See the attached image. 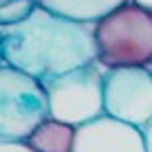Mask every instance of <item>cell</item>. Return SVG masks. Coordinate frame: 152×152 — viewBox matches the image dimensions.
<instances>
[{
	"mask_svg": "<svg viewBox=\"0 0 152 152\" xmlns=\"http://www.w3.org/2000/svg\"><path fill=\"white\" fill-rule=\"evenodd\" d=\"M2 63L36 81H47L96 63L94 25L34 7L25 20L0 27Z\"/></svg>",
	"mask_w": 152,
	"mask_h": 152,
	"instance_id": "1",
	"label": "cell"
},
{
	"mask_svg": "<svg viewBox=\"0 0 152 152\" xmlns=\"http://www.w3.org/2000/svg\"><path fill=\"white\" fill-rule=\"evenodd\" d=\"M96 63L103 69L150 67L152 63V9L125 2L94 23Z\"/></svg>",
	"mask_w": 152,
	"mask_h": 152,
	"instance_id": "2",
	"label": "cell"
},
{
	"mask_svg": "<svg viewBox=\"0 0 152 152\" xmlns=\"http://www.w3.org/2000/svg\"><path fill=\"white\" fill-rule=\"evenodd\" d=\"M49 119L78 125L103 116V67L92 63L43 81Z\"/></svg>",
	"mask_w": 152,
	"mask_h": 152,
	"instance_id": "3",
	"label": "cell"
},
{
	"mask_svg": "<svg viewBox=\"0 0 152 152\" xmlns=\"http://www.w3.org/2000/svg\"><path fill=\"white\" fill-rule=\"evenodd\" d=\"M47 114V96L43 83L0 65V139L2 141H27Z\"/></svg>",
	"mask_w": 152,
	"mask_h": 152,
	"instance_id": "4",
	"label": "cell"
},
{
	"mask_svg": "<svg viewBox=\"0 0 152 152\" xmlns=\"http://www.w3.org/2000/svg\"><path fill=\"white\" fill-rule=\"evenodd\" d=\"M103 114L141 130L152 119V74L148 67L103 69Z\"/></svg>",
	"mask_w": 152,
	"mask_h": 152,
	"instance_id": "5",
	"label": "cell"
},
{
	"mask_svg": "<svg viewBox=\"0 0 152 152\" xmlns=\"http://www.w3.org/2000/svg\"><path fill=\"white\" fill-rule=\"evenodd\" d=\"M72 152H145V145L139 128L103 114L74 128Z\"/></svg>",
	"mask_w": 152,
	"mask_h": 152,
	"instance_id": "6",
	"label": "cell"
},
{
	"mask_svg": "<svg viewBox=\"0 0 152 152\" xmlns=\"http://www.w3.org/2000/svg\"><path fill=\"white\" fill-rule=\"evenodd\" d=\"M130 0H36L38 7L52 11L56 16L76 20V23H99L114 9H119Z\"/></svg>",
	"mask_w": 152,
	"mask_h": 152,
	"instance_id": "7",
	"label": "cell"
},
{
	"mask_svg": "<svg viewBox=\"0 0 152 152\" xmlns=\"http://www.w3.org/2000/svg\"><path fill=\"white\" fill-rule=\"evenodd\" d=\"M25 143L31 152H72L74 128L47 116L34 128V132L27 137Z\"/></svg>",
	"mask_w": 152,
	"mask_h": 152,
	"instance_id": "8",
	"label": "cell"
},
{
	"mask_svg": "<svg viewBox=\"0 0 152 152\" xmlns=\"http://www.w3.org/2000/svg\"><path fill=\"white\" fill-rule=\"evenodd\" d=\"M34 7H36V0H7L5 5H0V27L25 20Z\"/></svg>",
	"mask_w": 152,
	"mask_h": 152,
	"instance_id": "9",
	"label": "cell"
},
{
	"mask_svg": "<svg viewBox=\"0 0 152 152\" xmlns=\"http://www.w3.org/2000/svg\"><path fill=\"white\" fill-rule=\"evenodd\" d=\"M0 152H31L23 141H2L0 139Z\"/></svg>",
	"mask_w": 152,
	"mask_h": 152,
	"instance_id": "10",
	"label": "cell"
},
{
	"mask_svg": "<svg viewBox=\"0 0 152 152\" xmlns=\"http://www.w3.org/2000/svg\"><path fill=\"white\" fill-rule=\"evenodd\" d=\"M141 134H143V145H145V152H152V119L141 128Z\"/></svg>",
	"mask_w": 152,
	"mask_h": 152,
	"instance_id": "11",
	"label": "cell"
},
{
	"mask_svg": "<svg viewBox=\"0 0 152 152\" xmlns=\"http://www.w3.org/2000/svg\"><path fill=\"white\" fill-rule=\"evenodd\" d=\"M130 2H134L139 7H145V9H152V0H130Z\"/></svg>",
	"mask_w": 152,
	"mask_h": 152,
	"instance_id": "12",
	"label": "cell"
},
{
	"mask_svg": "<svg viewBox=\"0 0 152 152\" xmlns=\"http://www.w3.org/2000/svg\"><path fill=\"white\" fill-rule=\"evenodd\" d=\"M148 69H150V74H152V63H150V67H148Z\"/></svg>",
	"mask_w": 152,
	"mask_h": 152,
	"instance_id": "13",
	"label": "cell"
},
{
	"mask_svg": "<svg viewBox=\"0 0 152 152\" xmlns=\"http://www.w3.org/2000/svg\"><path fill=\"white\" fill-rule=\"evenodd\" d=\"M5 2H7V0H0V5H5Z\"/></svg>",
	"mask_w": 152,
	"mask_h": 152,
	"instance_id": "14",
	"label": "cell"
},
{
	"mask_svg": "<svg viewBox=\"0 0 152 152\" xmlns=\"http://www.w3.org/2000/svg\"><path fill=\"white\" fill-rule=\"evenodd\" d=\"M0 65H2V54H0Z\"/></svg>",
	"mask_w": 152,
	"mask_h": 152,
	"instance_id": "15",
	"label": "cell"
}]
</instances>
